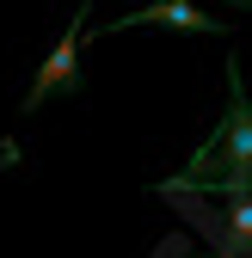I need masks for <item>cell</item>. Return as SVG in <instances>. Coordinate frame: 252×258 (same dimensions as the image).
Wrapping results in <instances>:
<instances>
[{"mask_svg":"<svg viewBox=\"0 0 252 258\" xmlns=\"http://www.w3.org/2000/svg\"><path fill=\"white\" fill-rule=\"evenodd\" d=\"M246 258H252V252H246Z\"/></svg>","mask_w":252,"mask_h":258,"instance_id":"7","label":"cell"},{"mask_svg":"<svg viewBox=\"0 0 252 258\" xmlns=\"http://www.w3.org/2000/svg\"><path fill=\"white\" fill-rule=\"evenodd\" d=\"M86 19H92V0H80L74 7V19H68V31L55 37V49L43 55V68H37V80H31V92H25V117H37L49 99H74L80 92V37H86Z\"/></svg>","mask_w":252,"mask_h":258,"instance_id":"2","label":"cell"},{"mask_svg":"<svg viewBox=\"0 0 252 258\" xmlns=\"http://www.w3.org/2000/svg\"><path fill=\"white\" fill-rule=\"evenodd\" d=\"M136 25H160V31H184V37H228V25L222 19H209L197 0H148V7H136V13H123V19H111L105 31H136ZM99 31V37H105Z\"/></svg>","mask_w":252,"mask_h":258,"instance_id":"3","label":"cell"},{"mask_svg":"<svg viewBox=\"0 0 252 258\" xmlns=\"http://www.w3.org/2000/svg\"><path fill=\"white\" fill-rule=\"evenodd\" d=\"M215 258H246V252L240 246H215Z\"/></svg>","mask_w":252,"mask_h":258,"instance_id":"5","label":"cell"},{"mask_svg":"<svg viewBox=\"0 0 252 258\" xmlns=\"http://www.w3.org/2000/svg\"><path fill=\"white\" fill-rule=\"evenodd\" d=\"M228 209H222V221L209 228V240L215 246H240V252H252V197H222Z\"/></svg>","mask_w":252,"mask_h":258,"instance_id":"4","label":"cell"},{"mask_svg":"<svg viewBox=\"0 0 252 258\" xmlns=\"http://www.w3.org/2000/svg\"><path fill=\"white\" fill-rule=\"evenodd\" d=\"M228 7H234V13H252V0H228Z\"/></svg>","mask_w":252,"mask_h":258,"instance_id":"6","label":"cell"},{"mask_svg":"<svg viewBox=\"0 0 252 258\" xmlns=\"http://www.w3.org/2000/svg\"><path fill=\"white\" fill-rule=\"evenodd\" d=\"M154 190L160 197H191V190H203V197H252V92L240 80L234 55H228V111L215 123V136Z\"/></svg>","mask_w":252,"mask_h":258,"instance_id":"1","label":"cell"}]
</instances>
